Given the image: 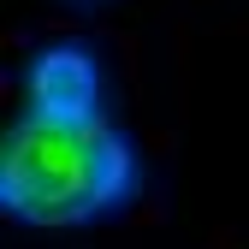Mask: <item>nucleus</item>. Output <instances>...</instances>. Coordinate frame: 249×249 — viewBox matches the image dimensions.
<instances>
[{"instance_id":"obj_1","label":"nucleus","mask_w":249,"mask_h":249,"mask_svg":"<svg viewBox=\"0 0 249 249\" xmlns=\"http://www.w3.org/2000/svg\"><path fill=\"white\" fill-rule=\"evenodd\" d=\"M137 184V148L107 113L24 107L0 148V208L30 226H83Z\"/></svg>"},{"instance_id":"obj_2","label":"nucleus","mask_w":249,"mask_h":249,"mask_svg":"<svg viewBox=\"0 0 249 249\" xmlns=\"http://www.w3.org/2000/svg\"><path fill=\"white\" fill-rule=\"evenodd\" d=\"M30 107L42 113H101V66L83 42H48L30 53Z\"/></svg>"}]
</instances>
